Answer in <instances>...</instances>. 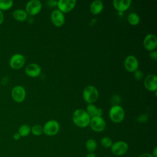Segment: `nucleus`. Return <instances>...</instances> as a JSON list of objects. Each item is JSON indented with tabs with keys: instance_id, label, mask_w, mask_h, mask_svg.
I'll use <instances>...</instances> for the list:
<instances>
[{
	"instance_id": "423d86ee",
	"label": "nucleus",
	"mask_w": 157,
	"mask_h": 157,
	"mask_svg": "<svg viewBox=\"0 0 157 157\" xmlns=\"http://www.w3.org/2000/svg\"><path fill=\"white\" fill-rule=\"evenodd\" d=\"M89 125L92 130L97 132H100L105 129L106 123L102 117H94L91 118Z\"/></svg>"
},
{
	"instance_id": "2f4dec72",
	"label": "nucleus",
	"mask_w": 157,
	"mask_h": 157,
	"mask_svg": "<svg viewBox=\"0 0 157 157\" xmlns=\"http://www.w3.org/2000/svg\"><path fill=\"white\" fill-rule=\"evenodd\" d=\"M4 20V14L2 13V11L0 10V25L3 22Z\"/></svg>"
},
{
	"instance_id": "1a4fd4ad",
	"label": "nucleus",
	"mask_w": 157,
	"mask_h": 157,
	"mask_svg": "<svg viewBox=\"0 0 157 157\" xmlns=\"http://www.w3.org/2000/svg\"><path fill=\"white\" fill-rule=\"evenodd\" d=\"M75 0H59L57 1V7L58 10L63 13L71 12L75 6Z\"/></svg>"
},
{
	"instance_id": "bb28decb",
	"label": "nucleus",
	"mask_w": 157,
	"mask_h": 157,
	"mask_svg": "<svg viewBox=\"0 0 157 157\" xmlns=\"http://www.w3.org/2000/svg\"><path fill=\"white\" fill-rule=\"evenodd\" d=\"M147 120V117L145 116V115H141L137 118V120L139 123H144Z\"/></svg>"
},
{
	"instance_id": "c85d7f7f",
	"label": "nucleus",
	"mask_w": 157,
	"mask_h": 157,
	"mask_svg": "<svg viewBox=\"0 0 157 157\" xmlns=\"http://www.w3.org/2000/svg\"><path fill=\"white\" fill-rule=\"evenodd\" d=\"M138 157H153V156L150 153H144L140 154Z\"/></svg>"
},
{
	"instance_id": "aec40b11",
	"label": "nucleus",
	"mask_w": 157,
	"mask_h": 157,
	"mask_svg": "<svg viewBox=\"0 0 157 157\" xmlns=\"http://www.w3.org/2000/svg\"><path fill=\"white\" fill-rule=\"evenodd\" d=\"M85 147L90 153H93L97 148V142L93 139H89L86 141Z\"/></svg>"
},
{
	"instance_id": "dca6fc26",
	"label": "nucleus",
	"mask_w": 157,
	"mask_h": 157,
	"mask_svg": "<svg viewBox=\"0 0 157 157\" xmlns=\"http://www.w3.org/2000/svg\"><path fill=\"white\" fill-rule=\"evenodd\" d=\"M131 4V0H114L113 1V6L118 12H123L126 11Z\"/></svg>"
},
{
	"instance_id": "a211bd4d",
	"label": "nucleus",
	"mask_w": 157,
	"mask_h": 157,
	"mask_svg": "<svg viewBox=\"0 0 157 157\" xmlns=\"http://www.w3.org/2000/svg\"><path fill=\"white\" fill-rule=\"evenodd\" d=\"M103 3L100 0H96L91 2L90 4V11L93 15H98L103 10Z\"/></svg>"
},
{
	"instance_id": "4468645a",
	"label": "nucleus",
	"mask_w": 157,
	"mask_h": 157,
	"mask_svg": "<svg viewBox=\"0 0 157 157\" xmlns=\"http://www.w3.org/2000/svg\"><path fill=\"white\" fill-rule=\"evenodd\" d=\"M51 20L55 26L60 27L64 23L65 17L64 13L59 10H55L51 13Z\"/></svg>"
},
{
	"instance_id": "f3484780",
	"label": "nucleus",
	"mask_w": 157,
	"mask_h": 157,
	"mask_svg": "<svg viewBox=\"0 0 157 157\" xmlns=\"http://www.w3.org/2000/svg\"><path fill=\"white\" fill-rule=\"evenodd\" d=\"M85 111L90 118H93L94 117H102V115L103 113L102 109L97 107L93 104H89L87 105Z\"/></svg>"
},
{
	"instance_id": "20e7f679",
	"label": "nucleus",
	"mask_w": 157,
	"mask_h": 157,
	"mask_svg": "<svg viewBox=\"0 0 157 157\" xmlns=\"http://www.w3.org/2000/svg\"><path fill=\"white\" fill-rule=\"evenodd\" d=\"M59 128V124L56 120H51L45 123L43 126V132L48 136H53L58 134Z\"/></svg>"
},
{
	"instance_id": "39448f33",
	"label": "nucleus",
	"mask_w": 157,
	"mask_h": 157,
	"mask_svg": "<svg viewBox=\"0 0 157 157\" xmlns=\"http://www.w3.org/2000/svg\"><path fill=\"white\" fill-rule=\"evenodd\" d=\"M129 149V147L128 144L122 140H119L113 143L112 145L110 147V150L112 153L118 156H123L125 155Z\"/></svg>"
},
{
	"instance_id": "a878e982",
	"label": "nucleus",
	"mask_w": 157,
	"mask_h": 157,
	"mask_svg": "<svg viewBox=\"0 0 157 157\" xmlns=\"http://www.w3.org/2000/svg\"><path fill=\"white\" fill-rule=\"evenodd\" d=\"M134 77L136 80H140L143 78L144 77V74L143 72L140 71V70H137L134 72Z\"/></svg>"
},
{
	"instance_id": "6e6552de",
	"label": "nucleus",
	"mask_w": 157,
	"mask_h": 157,
	"mask_svg": "<svg viewBox=\"0 0 157 157\" xmlns=\"http://www.w3.org/2000/svg\"><path fill=\"white\" fill-rule=\"evenodd\" d=\"M12 99L17 102H23L26 97V90L22 86L18 85L14 86L11 91Z\"/></svg>"
},
{
	"instance_id": "2eb2a0df",
	"label": "nucleus",
	"mask_w": 157,
	"mask_h": 157,
	"mask_svg": "<svg viewBox=\"0 0 157 157\" xmlns=\"http://www.w3.org/2000/svg\"><path fill=\"white\" fill-rule=\"evenodd\" d=\"M25 72L30 77H37L41 72V67L36 63H31L26 67Z\"/></svg>"
},
{
	"instance_id": "473e14b6",
	"label": "nucleus",
	"mask_w": 157,
	"mask_h": 157,
	"mask_svg": "<svg viewBox=\"0 0 157 157\" xmlns=\"http://www.w3.org/2000/svg\"><path fill=\"white\" fill-rule=\"evenodd\" d=\"M50 6H52V7L56 6L57 5V1H50L48 2Z\"/></svg>"
},
{
	"instance_id": "7c9ffc66",
	"label": "nucleus",
	"mask_w": 157,
	"mask_h": 157,
	"mask_svg": "<svg viewBox=\"0 0 157 157\" xmlns=\"http://www.w3.org/2000/svg\"><path fill=\"white\" fill-rule=\"evenodd\" d=\"M151 155L153 156V157H157V147H156L154 148Z\"/></svg>"
},
{
	"instance_id": "b1692460",
	"label": "nucleus",
	"mask_w": 157,
	"mask_h": 157,
	"mask_svg": "<svg viewBox=\"0 0 157 157\" xmlns=\"http://www.w3.org/2000/svg\"><path fill=\"white\" fill-rule=\"evenodd\" d=\"M31 132H32V134L33 135L36 136H40L44 133L43 126H42L39 124H36L31 128Z\"/></svg>"
},
{
	"instance_id": "9b49d317",
	"label": "nucleus",
	"mask_w": 157,
	"mask_h": 157,
	"mask_svg": "<svg viewBox=\"0 0 157 157\" xmlns=\"http://www.w3.org/2000/svg\"><path fill=\"white\" fill-rule=\"evenodd\" d=\"M124 66L126 69L129 72H134L138 69L139 67V61L136 57L132 55H129L127 56L124 60Z\"/></svg>"
},
{
	"instance_id": "6ab92c4d",
	"label": "nucleus",
	"mask_w": 157,
	"mask_h": 157,
	"mask_svg": "<svg viewBox=\"0 0 157 157\" xmlns=\"http://www.w3.org/2000/svg\"><path fill=\"white\" fill-rule=\"evenodd\" d=\"M12 17L18 21H24L28 17V13L25 10L16 9L12 12Z\"/></svg>"
},
{
	"instance_id": "9d476101",
	"label": "nucleus",
	"mask_w": 157,
	"mask_h": 157,
	"mask_svg": "<svg viewBox=\"0 0 157 157\" xmlns=\"http://www.w3.org/2000/svg\"><path fill=\"white\" fill-rule=\"evenodd\" d=\"M25 56L20 53L14 54L10 59V66L13 69H19L21 68L25 63Z\"/></svg>"
},
{
	"instance_id": "ddd939ff",
	"label": "nucleus",
	"mask_w": 157,
	"mask_h": 157,
	"mask_svg": "<svg viewBox=\"0 0 157 157\" xmlns=\"http://www.w3.org/2000/svg\"><path fill=\"white\" fill-rule=\"evenodd\" d=\"M144 86L150 91H156L157 90V77L154 74L148 75L144 81Z\"/></svg>"
},
{
	"instance_id": "5701e85b",
	"label": "nucleus",
	"mask_w": 157,
	"mask_h": 157,
	"mask_svg": "<svg viewBox=\"0 0 157 157\" xmlns=\"http://www.w3.org/2000/svg\"><path fill=\"white\" fill-rule=\"evenodd\" d=\"M13 1L12 0H0V10H7L12 7Z\"/></svg>"
},
{
	"instance_id": "7ed1b4c3",
	"label": "nucleus",
	"mask_w": 157,
	"mask_h": 157,
	"mask_svg": "<svg viewBox=\"0 0 157 157\" xmlns=\"http://www.w3.org/2000/svg\"><path fill=\"white\" fill-rule=\"evenodd\" d=\"M109 117L113 123H118L122 121L124 117V110L119 105H113L109 110Z\"/></svg>"
},
{
	"instance_id": "f8f14e48",
	"label": "nucleus",
	"mask_w": 157,
	"mask_h": 157,
	"mask_svg": "<svg viewBox=\"0 0 157 157\" xmlns=\"http://www.w3.org/2000/svg\"><path fill=\"white\" fill-rule=\"evenodd\" d=\"M144 47L148 51H153L157 47V38L156 36L152 34L147 35L143 42Z\"/></svg>"
},
{
	"instance_id": "f03ea898",
	"label": "nucleus",
	"mask_w": 157,
	"mask_h": 157,
	"mask_svg": "<svg viewBox=\"0 0 157 157\" xmlns=\"http://www.w3.org/2000/svg\"><path fill=\"white\" fill-rule=\"evenodd\" d=\"M99 97L98 89L94 86H87L83 91V98L85 101L89 104H92L97 101Z\"/></svg>"
},
{
	"instance_id": "f257e3e1",
	"label": "nucleus",
	"mask_w": 157,
	"mask_h": 157,
	"mask_svg": "<svg viewBox=\"0 0 157 157\" xmlns=\"http://www.w3.org/2000/svg\"><path fill=\"white\" fill-rule=\"evenodd\" d=\"M91 118L86 112L83 109H77L72 114L74 123L80 128H85L90 124Z\"/></svg>"
},
{
	"instance_id": "c756f323",
	"label": "nucleus",
	"mask_w": 157,
	"mask_h": 157,
	"mask_svg": "<svg viewBox=\"0 0 157 157\" xmlns=\"http://www.w3.org/2000/svg\"><path fill=\"white\" fill-rule=\"evenodd\" d=\"M20 137H21V136H20V134H19L18 132L15 133V134H13V139L15 140H19V139H20Z\"/></svg>"
},
{
	"instance_id": "0eeeda50",
	"label": "nucleus",
	"mask_w": 157,
	"mask_h": 157,
	"mask_svg": "<svg viewBox=\"0 0 157 157\" xmlns=\"http://www.w3.org/2000/svg\"><path fill=\"white\" fill-rule=\"evenodd\" d=\"M42 9L41 2L38 0H31L27 2L25 7V11L31 16L37 15L40 12Z\"/></svg>"
},
{
	"instance_id": "72a5a7b5",
	"label": "nucleus",
	"mask_w": 157,
	"mask_h": 157,
	"mask_svg": "<svg viewBox=\"0 0 157 157\" xmlns=\"http://www.w3.org/2000/svg\"><path fill=\"white\" fill-rule=\"evenodd\" d=\"M85 157H96V155L94 153H89Z\"/></svg>"
},
{
	"instance_id": "cd10ccee",
	"label": "nucleus",
	"mask_w": 157,
	"mask_h": 157,
	"mask_svg": "<svg viewBox=\"0 0 157 157\" xmlns=\"http://www.w3.org/2000/svg\"><path fill=\"white\" fill-rule=\"evenodd\" d=\"M150 56L151 59L153 60H156L157 59V52L156 51H152L150 53Z\"/></svg>"
},
{
	"instance_id": "393cba45",
	"label": "nucleus",
	"mask_w": 157,
	"mask_h": 157,
	"mask_svg": "<svg viewBox=\"0 0 157 157\" xmlns=\"http://www.w3.org/2000/svg\"><path fill=\"white\" fill-rule=\"evenodd\" d=\"M101 144L103 147H104L105 148H108L111 147V146L113 144V142H112V140L110 137H104L101 140Z\"/></svg>"
},
{
	"instance_id": "412c9836",
	"label": "nucleus",
	"mask_w": 157,
	"mask_h": 157,
	"mask_svg": "<svg viewBox=\"0 0 157 157\" xmlns=\"http://www.w3.org/2000/svg\"><path fill=\"white\" fill-rule=\"evenodd\" d=\"M128 21L130 25L132 26H136L139 24L140 21V17L136 13H130L128 15Z\"/></svg>"
},
{
	"instance_id": "4be33fe9",
	"label": "nucleus",
	"mask_w": 157,
	"mask_h": 157,
	"mask_svg": "<svg viewBox=\"0 0 157 157\" xmlns=\"http://www.w3.org/2000/svg\"><path fill=\"white\" fill-rule=\"evenodd\" d=\"M31 128L26 124L21 125L18 131V133L20 134L21 137H26L28 136L31 132Z\"/></svg>"
}]
</instances>
